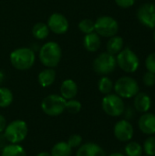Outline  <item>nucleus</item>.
<instances>
[{"label": "nucleus", "instance_id": "f257e3e1", "mask_svg": "<svg viewBox=\"0 0 155 156\" xmlns=\"http://www.w3.org/2000/svg\"><path fill=\"white\" fill-rule=\"evenodd\" d=\"M61 57V48L55 41H49L42 45L38 52L39 60L46 68H56L59 64Z\"/></svg>", "mask_w": 155, "mask_h": 156}, {"label": "nucleus", "instance_id": "f03ea898", "mask_svg": "<svg viewBox=\"0 0 155 156\" xmlns=\"http://www.w3.org/2000/svg\"><path fill=\"white\" fill-rule=\"evenodd\" d=\"M11 65L18 70H27L36 61L35 51L30 48H18L14 49L9 56Z\"/></svg>", "mask_w": 155, "mask_h": 156}, {"label": "nucleus", "instance_id": "7ed1b4c3", "mask_svg": "<svg viewBox=\"0 0 155 156\" xmlns=\"http://www.w3.org/2000/svg\"><path fill=\"white\" fill-rule=\"evenodd\" d=\"M67 101L58 94H49L46 96L41 102L43 112L48 116H59L66 111Z\"/></svg>", "mask_w": 155, "mask_h": 156}, {"label": "nucleus", "instance_id": "20e7f679", "mask_svg": "<svg viewBox=\"0 0 155 156\" xmlns=\"http://www.w3.org/2000/svg\"><path fill=\"white\" fill-rule=\"evenodd\" d=\"M113 90L121 98L132 99L140 91V87L136 80L129 76H123L116 80Z\"/></svg>", "mask_w": 155, "mask_h": 156}, {"label": "nucleus", "instance_id": "39448f33", "mask_svg": "<svg viewBox=\"0 0 155 156\" xmlns=\"http://www.w3.org/2000/svg\"><path fill=\"white\" fill-rule=\"evenodd\" d=\"M28 133V127L26 122L15 120L8 123L4 131L5 139L10 144H19L23 142Z\"/></svg>", "mask_w": 155, "mask_h": 156}, {"label": "nucleus", "instance_id": "423d86ee", "mask_svg": "<svg viewBox=\"0 0 155 156\" xmlns=\"http://www.w3.org/2000/svg\"><path fill=\"white\" fill-rule=\"evenodd\" d=\"M116 61L117 66L126 73L135 72L140 66V59L138 56L130 48H125L117 54Z\"/></svg>", "mask_w": 155, "mask_h": 156}, {"label": "nucleus", "instance_id": "0eeeda50", "mask_svg": "<svg viewBox=\"0 0 155 156\" xmlns=\"http://www.w3.org/2000/svg\"><path fill=\"white\" fill-rule=\"evenodd\" d=\"M92 68L97 74L101 76H108L117 68L116 56L111 55L107 51L102 52L94 59Z\"/></svg>", "mask_w": 155, "mask_h": 156}, {"label": "nucleus", "instance_id": "6e6552de", "mask_svg": "<svg viewBox=\"0 0 155 156\" xmlns=\"http://www.w3.org/2000/svg\"><path fill=\"white\" fill-rule=\"evenodd\" d=\"M103 112L111 117L122 116L125 110V103L123 99L116 93H110L104 96L101 101Z\"/></svg>", "mask_w": 155, "mask_h": 156}, {"label": "nucleus", "instance_id": "1a4fd4ad", "mask_svg": "<svg viewBox=\"0 0 155 156\" xmlns=\"http://www.w3.org/2000/svg\"><path fill=\"white\" fill-rule=\"evenodd\" d=\"M95 24V32L103 37H111L117 35L119 31V23L112 16H102L97 18L94 21Z\"/></svg>", "mask_w": 155, "mask_h": 156}, {"label": "nucleus", "instance_id": "9d476101", "mask_svg": "<svg viewBox=\"0 0 155 156\" xmlns=\"http://www.w3.org/2000/svg\"><path fill=\"white\" fill-rule=\"evenodd\" d=\"M137 18L139 22L144 27L154 29L155 28V4L145 3L142 5L137 10Z\"/></svg>", "mask_w": 155, "mask_h": 156}, {"label": "nucleus", "instance_id": "9b49d317", "mask_svg": "<svg viewBox=\"0 0 155 156\" xmlns=\"http://www.w3.org/2000/svg\"><path fill=\"white\" fill-rule=\"evenodd\" d=\"M113 133L118 141L122 143H128L133 137L134 128L129 120H120L114 125Z\"/></svg>", "mask_w": 155, "mask_h": 156}, {"label": "nucleus", "instance_id": "f8f14e48", "mask_svg": "<svg viewBox=\"0 0 155 156\" xmlns=\"http://www.w3.org/2000/svg\"><path fill=\"white\" fill-rule=\"evenodd\" d=\"M50 31L57 35L65 34L69 30V20L67 17L60 13H53L48 19L47 23Z\"/></svg>", "mask_w": 155, "mask_h": 156}, {"label": "nucleus", "instance_id": "ddd939ff", "mask_svg": "<svg viewBox=\"0 0 155 156\" xmlns=\"http://www.w3.org/2000/svg\"><path fill=\"white\" fill-rule=\"evenodd\" d=\"M139 130L146 135L155 134V114L152 112L143 113L138 120Z\"/></svg>", "mask_w": 155, "mask_h": 156}, {"label": "nucleus", "instance_id": "4468645a", "mask_svg": "<svg viewBox=\"0 0 155 156\" xmlns=\"http://www.w3.org/2000/svg\"><path fill=\"white\" fill-rule=\"evenodd\" d=\"M76 156H107L105 151L99 144L90 142L82 144L78 151Z\"/></svg>", "mask_w": 155, "mask_h": 156}, {"label": "nucleus", "instance_id": "2eb2a0df", "mask_svg": "<svg viewBox=\"0 0 155 156\" xmlns=\"http://www.w3.org/2000/svg\"><path fill=\"white\" fill-rule=\"evenodd\" d=\"M152 107V99L145 92H138L133 97V108L140 113H145L150 111Z\"/></svg>", "mask_w": 155, "mask_h": 156}, {"label": "nucleus", "instance_id": "dca6fc26", "mask_svg": "<svg viewBox=\"0 0 155 156\" xmlns=\"http://www.w3.org/2000/svg\"><path fill=\"white\" fill-rule=\"evenodd\" d=\"M59 90L60 96H62L66 101L71 100L74 99L78 94V85L73 80L67 79L61 83Z\"/></svg>", "mask_w": 155, "mask_h": 156}, {"label": "nucleus", "instance_id": "f3484780", "mask_svg": "<svg viewBox=\"0 0 155 156\" xmlns=\"http://www.w3.org/2000/svg\"><path fill=\"white\" fill-rule=\"evenodd\" d=\"M101 40L100 37L96 33L92 32L90 34H86L83 38V46L85 49L89 52H96L100 48Z\"/></svg>", "mask_w": 155, "mask_h": 156}, {"label": "nucleus", "instance_id": "a211bd4d", "mask_svg": "<svg viewBox=\"0 0 155 156\" xmlns=\"http://www.w3.org/2000/svg\"><path fill=\"white\" fill-rule=\"evenodd\" d=\"M56 71L52 68H46L41 70L37 76V81L39 85L43 88H48L51 86L56 80Z\"/></svg>", "mask_w": 155, "mask_h": 156}, {"label": "nucleus", "instance_id": "6ab92c4d", "mask_svg": "<svg viewBox=\"0 0 155 156\" xmlns=\"http://www.w3.org/2000/svg\"><path fill=\"white\" fill-rule=\"evenodd\" d=\"M123 46H124L123 38L120 36L115 35V36L110 37L107 42V45H106L107 52L111 55L116 56L123 49Z\"/></svg>", "mask_w": 155, "mask_h": 156}, {"label": "nucleus", "instance_id": "aec40b11", "mask_svg": "<svg viewBox=\"0 0 155 156\" xmlns=\"http://www.w3.org/2000/svg\"><path fill=\"white\" fill-rule=\"evenodd\" d=\"M51 156H71L72 148L67 142H58L51 149Z\"/></svg>", "mask_w": 155, "mask_h": 156}, {"label": "nucleus", "instance_id": "412c9836", "mask_svg": "<svg viewBox=\"0 0 155 156\" xmlns=\"http://www.w3.org/2000/svg\"><path fill=\"white\" fill-rule=\"evenodd\" d=\"M49 28L47 24L44 22H37L32 27V34L35 38L38 40L46 39L49 34Z\"/></svg>", "mask_w": 155, "mask_h": 156}, {"label": "nucleus", "instance_id": "4be33fe9", "mask_svg": "<svg viewBox=\"0 0 155 156\" xmlns=\"http://www.w3.org/2000/svg\"><path fill=\"white\" fill-rule=\"evenodd\" d=\"M1 156H26V154L19 144H10L2 150Z\"/></svg>", "mask_w": 155, "mask_h": 156}, {"label": "nucleus", "instance_id": "5701e85b", "mask_svg": "<svg viewBox=\"0 0 155 156\" xmlns=\"http://www.w3.org/2000/svg\"><path fill=\"white\" fill-rule=\"evenodd\" d=\"M126 156H143V145L135 141H130L127 143L124 148Z\"/></svg>", "mask_w": 155, "mask_h": 156}, {"label": "nucleus", "instance_id": "b1692460", "mask_svg": "<svg viewBox=\"0 0 155 156\" xmlns=\"http://www.w3.org/2000/svg\"><path fill=\"white\" fill-rule=\"evenodd\" d=\"M113 87L114 83L108 76H102L98 82V89L100 92L104 95L111 93V91L113 90Z\"/></svg>", "mask_w": 155, "mask_h": 156}, {"label": "nucleus", "instance_id": "393cba45", "mask_svg": "<svg viewBox=\"0 0 155 156\" xmlns=\"http://www.w3.org/2000/svg\"><path fill=\"white\" fill-rule=\"evenodd\" d=\"M14 96L12 91L5 87L0 88V108H6L13 102Z\"/></svg>", "mask_w": 155, "mask_h": 156}, {"label": "nucleus", "instance_id": "a878e982", "mask_svg": "<svg viewBox=\"0 0 155 156\" xmlns=\"http://www.w3.org/2000/svg\"><path fill=\"white\" fill-rule=\"evenodd\" d=\"M78 27L79 29L80 32H82L83 34H90L92 32H95V24L94 21L90 19V18H85L82 19L81 21H79Z\"/></svg>", "mask_w": 155, "mask_h": 156}, {"label": "nucleus", "instance_id": "bb28decb", "mask_svg": "<svg viewBox=\"0 0 155 156\" xmlns=\"http://www.w3.org/2000/svg\"><path fill=\"white\" fill-rule=\"evenodd\" d=\"M143 153L147 156H155V136L150 135L143 143Z\"/></svg>", "mask_w": 155, "mask_h": 156}, {"label": "nucleus", "instance_id": "cd10ccee", "mask_svg": "<svg viewBox=\"0 0 155 156\" xmlns=\"http://www.w3.org/2000/svg\"><path fill=\"white\" fill-rule=\"evenodd\" d=\"M81 103L75 100V99H71V100H68L67 102H66V111L69 112V113H71V114H77L80 112L81 110Z\"/></svg>", "mask_w": 155, "mask_h": 156}, {"label": "nucleus", "instance_id": "c85d7f7f", "mask_svg": "<svg viewBox=\"0 0 155 156\" xmlns=\"http://www.w3.org/2000/svg\"><path fill=\"white\" fill-rule=\"evenodd\" d=\"M67 143L72 149L79 147L82 144V137L79 134H72L69 136Z\"/></svg>", "mask_w": 155, "mask_h": 156}, {"label": "nucleus", "instance_id": "c756f323", "mask_svg": "<svg viewBox=\"0 0 155 156\" xmlns=\"http://www.w3.org/2000/svg\"><path fill=\"white\" fill-rule=\"evenodd\" d=\"M145 67L147 71L155 74V52L149 54L145 59Z\"/></svg>", "mask_w": 155, "mask_h": 156}, {"label": "nucleus", "instance_id": "7c9ffc66", "mask_svg": "<svg viewBox=\"0 0 155 156\" xmlns=\"http://www.w3.org/2000/svg\"><path fill=\"white\" fill-rule=\"evenodd\" d=\"M143 82L146 87H153L155 85V74L147 71L143 76Z\"/></svg>", "mask_w": 155, "mask_h": 156}, {"label": "nucleus", "instance_id": "2f4dec72", "mask_svg": "<svg viewBox=\"0 0 155 156\" xmlns=\"http://www.w3.org/2000/svg\"><path fill=\"white\" fill-rule=\"evenodd\" d=\"M116 5L122 8L132 7L135 4V0H114Z\"/></svg>", "mask_w": 155, "mask_h": 156}, {"label": "nucleus", "instance_id": "473e14b6", "mask_svg": "<svg viewBox=\"0 0 155 156\" xmlns=\"http://www.w3.org/2000/svg\"><path fill=\"white\" fill-rule=\"evenodd\" d=\"M7 125V122H6V119L0 114V133H3Z\"/></svg>", "mask_w": 155, "mask_h": 156}, {"label": "nucleus", "instance_id": "72a5a7b5", "mask_svg": "<svg viewBox=\"0 0 155 156\" xmlns=\"http://www.w3.org/2000/svg\"><path fill=\"white\" fill-rule=\"evenodd\" d=\"M124 112H126L127 114H126V116H127V118L130 120L131 118H132L133 117V111H132V108H129V109H127L126 110V108H125V110H124ZM123 112V113H124Z\"/></svg>", "mask_w": 155, "mask_h": 156}, {"label": "nucleus", "instance_id": "f704fd0d", "mask_svg": "<svg viewBox=\"0 0 155 156\" xmlns=\"http://www.w3.org/2000/svg\"><path fill=\"white\" fill-rule=\"evenodd\" d=\"M4 80H5V74L2 70H0V84H2Z\"/></svg>", "mask_w": 155, "mask_h": 156}, {"label": "nucleus", "instance_id": "c9c22d12", "mask_svg": "<svg viewBox=\"0 0 155 156\" xmlns=\"http://www.w3.org/2000/svg\"><path fill=\"white\" fill-rule=\"evenodd\" d=\"M37 156H51V154L49 153H47V152H41Z\"/></svg>", "mask_w": 155, "mask_h": 156}, {"label": "nucleus", "instance_id": "e433bc0d", "mask_svg": "<svg viewBox=\"0 0 155 156\" xmlns=\"http://www.w3.org/2000/svg\"><path fill=\"white\" fill-rule=\"evenodd\" d=\"M108 156H126L125 154H122V153H113V154H111L110 155Z\"/></svg>", "mask_w": 155, "mask_h": 156}, {"label": "nucleus", "instance_id": "4c0bfd02", "mask_svg": "<svg viewBox=\"0 0 155 156\" xmlns=\"http://www.w3.org/2000/svg\"><path fill=\"white\" fill-rule=\"evenodd\" d=\"M153 40H154V42H155V28H154V31H153Z\"/></svg>", "mask_w": 155, "mask_h": 156}, {"label": "nucleus", "instance_id": "58836bf2", "mask_svg": "<svg viewBox=\"0 0 155 156\" xmlns=\"http://www.w3.org/2000/svg\"><path fill=\"white\" fill-rule=\"evenodd\" d=\"M143 156H147V155H143Z\"/></svg>", "mask_w": 155, "mask_h": 156}, {"label": "nucleus", "instance_id": "ea45409f", "mask_svg": "<svg viewBox=\"0 0 155 156\" xmlns=\"http://www.w3.org/2000/svg\"><path fill=\"white\" fill-rule=\"evenodd\" d=\"M154 135H155V134H154Z\"/></svg>", "mask_w": 155, "mask_h": 156}]
</instances>
